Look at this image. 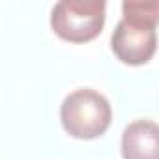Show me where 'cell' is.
Masks as SVG:
<instances>
[{
	"instance_id": "1",
	"label": "cell",
	"mask_w": 159,
	"mask_h": 159,
	"mask_svg": "<svg viewBox=\"0 0 159 159\" xmlns=\"http://www.w3.org/2000/svg\"><path fill=\"white\" fill-rule=\"evenodd\" d=\"M122 19L111 36V47L116 58L127 66L148 64L157 49L159 2H124Z\"/></svg>"
},
{
	"instance_id": "2",
	"label": "cell",
	"mask_w": 159,
	"mask_h": 159,
	"mask_svg": "<svg viewBox=\"0 0 159 159\" xmlns=\"http://www.w3.org/2000/svg\"><path fill=\"white\" fill-rule=\"evenodd\" d=\"M64 131L79 140H94L107 133L112 109L109 99L92 88H79L66 96L60 107Z\"/></svg>"
},
{
	"instance_id": "3",
	"label": "cell",
	"mask_w": 159,
	"mask_h": 159,
	"mask_svg": "<svg viewBox=\"0 0 159 159\" xmlns=\"http://www.w3.org/2000/svg\"><path fill=\"white\" fill-rule=\"evenodd\" d=\"M105 11L103 0H62L51 11V28L64 41L88 43L101 34Z\"/></svg>"
},
{
	"instance_id": "4",
	"label": "cell",
	"mask_w": 159,
	"mask_h": 159,
	"mask_svg": "<svg viewBox=\"0 0 159 159\" xmlns=\"http://www.w3.org/2000/svg\"><path fill=\"white\" fill-rule=\"evenodd\" d=\"M124 159H159V129L152 120H135L122 133Z\"/></svg>"
}]
</instances>
